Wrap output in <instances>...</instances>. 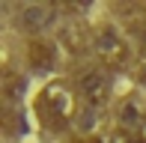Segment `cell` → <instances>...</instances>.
Returning a JSON list of instances; mask_svg holds the SVG:
<instances>
[{
  "mask_svg": "<svg viewBox=\"0 0 146 143\" xmlns=\"http://www.w3.org/2000/svg\"><path fill=\"white\" fill-rule=\"evenodd\" d=\"M36 113H39V122L51 131L69 128L72 116H75V95H72L69 83L54 81L42 87V93L36 95Z\"/></svg>",
  "mask_w": 146,
  "mask_h": 143,
  "instance_id": "1",
  "label": "cell"
},
{
  "mask_svg": "<svg viewBox=\"0 0 146 143\" xmlns=\"http://www.w3.org/2000/svg\"><path fill=\"white\" fill-rule=\"evenodd\" d=\"M92 54L98 57L102 66L119 69V66H125V60H128V42L119 36V30L104 24V27H98L96 36H92Z\"/></svg>",
  "mask_w": 146,
  "mask_h": 143,
  "instance_id": "2",
  "label": "cell"
},
{
  "mask_svg": "<svg viewBox=\"0 0 146 143\" xmlns=\"http://www.w3.org/2000/svg\"><path fill=\"white\" fill-rule=\"evenodd\" d=\"M78 93L90 105H104L110 99V75L104 69H84L78 75Z\"/></svg>",
  "mask_w": 146,
  "mask_h": 143,
  "instance_id": "3",
  "label": "cell"
},
{
  "mask_svg": "<svg viewBox=\"0 0 146 143\" xmlns=\"http://www.w3.org/2000/svg\"><path fill=\"white\" fill-rule=\"evenodd\" d=\"M54 21V9L51 6H24L21 12H18V27L24 30V33H39V30H45L48 24Z\"/></svg>",
  "mask_w": 146,
  "mask_h": 143,
  "instance_id": "4",
  "label": "cell"
},
{
  "mask_svg": "<svg viewBox=\"0 0 146 143\" xmlns=\"http://www.w3.org/2000/svg\"><path fill=\"white\" fill-rule=\"evenodd\" d=\"M27 60L36 72H51L57 63V48L51 42H45V39H33L27 48Z\"/></svg>",
  "mask_w": 146,
  "mask_h": 143,
  "instance_id": "5",
  "label": "cell"
},
{
  "mask_svg": "<svg viewBox=\"0 0 146 143\" xmlns=\"http://www.w3.org/2000/svg\"><path fill=\"white\" fill-rule=\"evenodd\" d=\"M24 93H27V81H24V75L6 72V77H3V95H6V105L15 107L18 101L24 99Z\"/></svg>",
  "mask_w": 146,
  "mask_h": 143,
  "instance_id": "6",
  "label": "cell"
},
{
  "mask_svg": "<svg viewBox=\"0 0 146 143\" xmlns=\"http://www.w3.org/2000/svg\"><path fill=\"white\" fill-rule=\"evenodd\" d=\"M119 122H122L125 131H128V128H143L146 113H143V107L137 105V101H125V105L119 107Z\"/></svg>",
  "mask_w": 146,
  "mask_h": 143,
  "instance_id": "7",
  "label": "cell"
},
{
  "mask_svg": "<svg viewBox=\"0 0 146 143\" xmlns=\"http://www.w3.org/2000/svg\"><path fill=\"white\" fill-rule=\"evenodd\" d=\"M3 125H6V131H12V134H21V131H27L21 110H15V107H6V119H3Z\"/></svg>",
  "mask_w": 146,
  "mask_h": 143,
  "instance_id": "8",
  "label": "cell"
},
{
  "mask_svg": "<svg viewBox=\"0 0 146 143\" xmlns=\"http://www.w3.org/2000/svg\"><path fill=\"white\" fill-rule=\"evenodd\" d=\"M110 143H137V137H131V131H125V128H116Z\"/></svg>",
  "mask_w": 146,
  "mask_h": 143,
  "instance_id": "9",
  "label": "cell"
},
{
  "mask_svg": "<svg viewBox=\"0 0 146 143\" xmlns=\"http://www.w3.org/2000/svg\"><path fill=\"white\" fill-rule=\"evenodd\" d=\"M137 81H140L143 87H146V60L140 63V66H137Z\"/></svg>",
  "mask_w": 146,
  "mask_h": 143,
  "instance_id": "10",
  "label": "cell"
},
{
  "mask_svg": "<svg viewBox=\"0 0 146 143\" xmlns=\"http://www.w3.org/2000/svg\"><path fill=\"white\" fill-rule=\"evenodd\" d=\"M137 42H140V51L146 54V27H143V30H137Z\"/></svg>",
  "mask_w": 146,
  "mask_h": 143,
  "instance_id": "11",
  "label": "cell"
},
{
  "mask_svg": "<svg viewBox=\"0 0 146 143\" xmlns=\"http://www.w3.org/2000/svg\"><path fill=\"white\" fill-rule=\"evenodd\" d=\"M69 143H102L98 137H72Z\"/></svg>",
  "mask_w": 146,
  "mask_h": 143,
  "instance_id": "12",
  "label": "cell"
},
{
  "mask_svg": "<svg viewBox=\"0 0 146 143\" xmlns=\"http://www.w3.org/2000/svg\"><path fill=\"white\" fill-rule=\"evenodd\" d=\"M137 143H146V137H137Z\"/></svg>",
  "mask_w": 146,
  "mask_h": 143,
  "instance_id": "13",
  "label": "cell"
},
{
  "mask_svg": "<svg viewBox=\"0 0 146 143\" xmlns=\"http://www.w3.org/2000/svg\"><path fill=\"white\" fill-rule=\"evenodd\" d=\"M143 15H146V9H143Z\"/></svg>",
  "mask_w": 146,
  "mask_h": 143,
  "instance_id": "14",
  "label": "cell"
}]
</instances>
